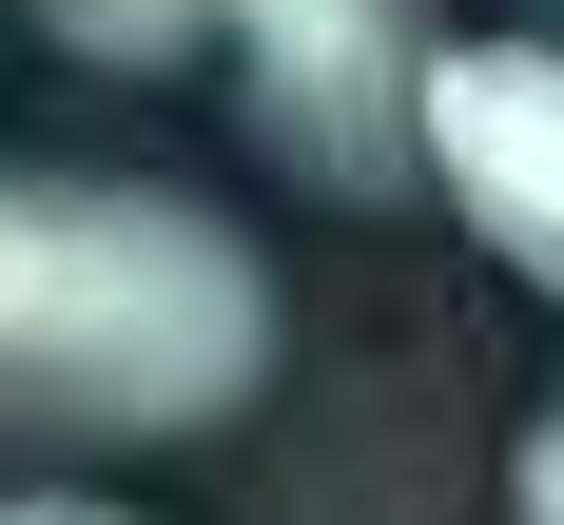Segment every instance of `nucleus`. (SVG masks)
I'll use <instances>...</instances> for the list:
<instances>
[{
  "label": "nucleus",
  "mask_w": 564,
  "mask_h": 525,
  "mask_svg": "<svg viewBox=\"0 0 564 525\" xmlns=\"http://www.w3.org/2000/svg\"><path fill=\"white\" fill-rule=\"evenodd\" d=\"M215 58L253 136L332 195H390L429 156V58H409V0H215Z\"/></svg>",
  "instance_id": "nucleus-2"
},
{
  "label": "nucleus",
  "mask_w": 564,
  "mask_h": 525,
  "mask_svg": "<svg viewBox=\"0 0 564 525\" xmlns=\"http://www.w3.org/2000/svg\"><path fill=\"white\" fill-rule=\"evenodd\" d=\"M429 195L564 311V40H448L429 58Z\"/></svg>",
  "instance_id": "nucleus-3"
},
{
  "label": "nucleus",
  "mask_w": 564,
  "mask_h": 525,
  "mask_svg": "<svg viewBox=\"0 0 564 525\" xmlns=\"http://www.w3.org/2000/svg\"><path fill=\"white\" fill-rule=\"evenodd\" d=\"M507 525H564V408H545V428L507 448Z\"/></svg>",
  "instance_id": "nucleus-5"
},
{
  "label": "nucleus",
  "mask_w": 564,
  "mask_h": 525,
  "mask_svg": "<svg viewBox=\"0 0 564 525\" xmlns=\"http://www.w3.org/2000/svg\"><path fill=\"white\" fill-rule=\"evenodd\" d=\"M0 525H117V506H58V486H20V506H0Z\"/></svg>",
  "instance_id": "nucleus-6"
},
{
  "label": "nucleus",
  "mask_w": 564,
  "mask_h": 525,
  "mask_svg": "<svg viewBox=\"0 0 564 525\" xmlns=\"http://www.w3.org/2000/svg\"><path fill=\"white\" fill-rule=\"evenodd\" d=\"M58 58H117V78H156V58H215V0H40Z\"/></svg>",
  "instance_id": "nucleus-4"
},
{
  "label": "nucleus",
  "mask_w": 564,
  "mask_h": 525,
  "mask_svg": "<svg viewBox=\"0 0 564 525\" xmlns=\"http://www.w3.org/2000/svg\"><path fill=\"white\" fill-rule=\"evenodd\" d=\"M273 390V273L175 175L0 156V428L20 448H195Z\"/></svg>",
  "instance_id": "nucleus-1"
}]
</instances>
